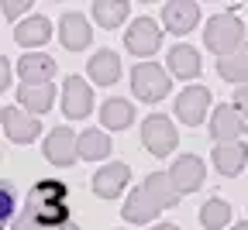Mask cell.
Returning a JSON list of instances; mask_svg holds the SVG:
<instances>
[{
    "instance_id": "6da1fadb",
    "label": "cell",
    "mask_w": 248,
    "mask_h": 230,
    "mask_svg": "<svg viewBox=\"0 0 248 230\" xmlns=\"http://www.w3.org/2000/svg\"><path fill=\"white\" fill-rule=\"evenodd\" d=\"M203 45L214 52V55H231L234 48H241L245 45V24L231 14V11H224V14H214L210 21H207V28H203Z\"/></svg>"
},
{
    "instance_id": "7a4b0ae2",
    "label": "cell",
    "mask_w": 248,
    "mask_h": 230,
    "mask_svg": "<svg viewBox=\"0 0 248 230\" xmlns=\"http://www.w3.org/2000/svg\"><path fill=\"white\" fill-rule=\"evenodd\" d=\"M169 72L162 69V65H155V62H138L135 69H131V89L141 103H159L162 96L169 93Z\"/></svg>"
},
{
    "instance_id": "3957f363",
    "label": "cell",
    "mask_w": 248,
    "mask_h": 230,
    "mask_svg": "<svg viewBox=\"0 0 248 230\" xmlns=\"http://www.w3.org/2000/svg\"><path fill=\"white\" fill-rule=\"evenodd\" d=\"M141 144L155 155V158H166L176 144H179V134H176V124L166 117V114H152L141 120Z\"/></svg>"
},
{
    "instance_id": "277c9868",
    "label": "cell",
    "mask_w": 248,
    "mask_h": 230,
    "mask_svg": "<svg viewBox=\"0 0 248 230\" xmlns=\"http://www.w3.org/2000/svg\"><path fill=\"white\" fill-rule=\"evenodd\" d=\"M93 110V89L83 76H66L62 83V114L69 120H83Z\"/></svg>"
},
{
    "instance_id": "5b68a950",
    "label": "cell",
    "mask_w": 248,
    "mask_h": 230,
    "mask_svg": "<svg viewBox=\"0 0 248 230\" xmlns=\"http://www.w3.org/2000/svg\"><path fill=\"white\" fill-rule=\"evenodd\" d=\"M124 45H128L131 55H155L162 45V28L152 17H138L131 21V28L124 31Z\"/></svg>"
},
{
    "instance_id": "8992f818",
    "label": "cell",
    "mask_w": 248,
    "mask_h": 230,
    "mask_svg": "<svg viewBox=\"0 0 248 230\" xmlns=\"http://www.w3.org/2000/svg\"><path fill=\"white\" fill-rule=\"evenodd\" d=\"M24 213L35 216V223H38L42 230H48V227L59 230V227H66V223L73 220V213H69V200H38V196H28Z\"/></svg>"
},
{
    "instance_id": "52a82bcc",
    "label": "cell",
    "mask_w": 248,
    "mask_h": 230,
    "mask_svg": "<svg viewBox=\"0 0 248 230\" xmlns=\"http://www.w3.org/2000/svg\"><path fill=\"white\" fill-rule=\"evenodd\" d=\"M207 110H210V89H207V86H186V89L176 96V117H179L186 127L203 124Z\"/></svg>"
},
{
    "instance_id": "ba28073f",
    "label": "cell",
    "mask_w": 248,
    "mask_h": 230,
    "mask_svg": "<svg viewBox=\"0 0 248 230\" xmlns=\"http://www.w3.org/2000/svg\"><path fill=\"white\" fill-rule=\"evenodd\" d=\"M0 120H4V134H7L14 144H31V141L42 134L38 117H31V114L21 110V107H4V110H0Z\"/></svg>"
},
{
    "instance_id": "9c48e42d",
    "label": "cell",
    "mask_w": 248,
    "mask_h": 230,
    "mask_svg": "<svg viewBox=\"0 0 248 230\" xmlns=\"http://www.w3.org/2000/svg\"><path fill=\"white\" fill-rule=\"evenodd\" d=\"M203 175H207V165L197 158V155H179L172 161V169H169V179L176 186V192H197L203 186Z\"/></svg>"
},
{
    "instance_id": "30bf717a",
    "label": "cell",
    "mask_w": 248,
    "mask_h": 230,
    "mask_svg": "<svg viewBox=\"0 0 248 230\" xmlns=\"http://www.w3.org/2000/svg\"><path fill=\"white\" fill-rule=\"evenodd\" d=\"M59 42L66 45L69 52L90 48V42H93V28H90V21H86L79 11H66V14L59 17Z\"/></svg>"
},
{
    "instance_id": "8fae6325",
    "label": "cell",
    "mask_w": 248,
    "mask_h": 230,
    "mask_svg": "<svg viewBox=\"0 0 248 230\" xmlns=\"http://www.w3.org/2000/svg\"><path fill=\"white\" fill-rule=\"evenodd\" d=\"M210 138H217V144L241 141V138H245V117H241L231 103L214 107V117H210Z\"/></svg>"
},
{
    "instance_id": "7c38bea8",
    "label": "cell",
    "mask_w": 248,
    "mask_h": 230,
    "mask_svg": "<svg viewBox=\"0 0 248 230\" xmlns=\"http://www.w3.org/2000/svg\"><path fill=\"white\" fill-rule=\"evenodd\" d=\"M45 158L52 161V165H59V169H69L73 161L79 158L76 155V134H73L69 127L48 130V138H45Z\"/></svg>"
},
{
    "instance_id": "4fadbf2b",
    "label": "cell",
    "mask_w": 248,
    "mask_h": 230,
    "mask_svg": "<svg viewBox=\"0 0 248 230\" xmlns=\"http://www.w3.org/2000/svg\"><path fill=\"white\" fill-rule=\"evenodd\" d=\"M200 21V7L193 0H169L162 7V24L172 31V35H190Z\"/></svg>"
},
{
    "instance_id": "5bb4252c",
    "label": "cell",
    "mask_w": 248,
    "mask_h": 230,
    "mask_svg": "<svg viewBox=\"0 0 248 230\" xmlns=\"http://www.w3.org/2000/svg\"><path fill=\"white\" fill-rule=\"evenodd\" d=\"M17 72H21V83H24V86H45V83H52V76H55V58L45 55V52L21 55Z\"/></svg>"
},
{
    "instance_id": "9a60e30c",
    "label": "cell",
    "mask_w": 248,
    "mask_h": 230,
    "mask_svg": "<svg viewBox=\"0 0 248 230\" xmlns=\"http://www.w3.org/2000/svg\"><path fill=\"white\" fill-rule=\"evenodd\" d=\"M128 179H131V169L124 165V161H110V165H104L97 175H93V192H97L100 200H114V196L124 192Z\"/></svg>"
},
{
    "instance_id": "2e32d148",
    "label": "cell",
    "mask_w": 248,
    "mask_h": 230,
    "mask_svg": "<svg viewBox=\"0 0 248 230\" xmlns=\"http://www.w3.org/2000/svg\"><path fill=\"white\" fill-rule=\"evenodd\" d=\"M52 38V21L45 17V14H28L24 21H17V28H14V42L21 45V48H38V45H45Z\"/></svg>"
},
{
    "instance_id": "e0dca14e",
    "label": "cell",
    "mask_w": 248,
    "mask_h": 230,
    "mask_svg": "<svg viewBox=\"0 0 248 230\" xmlns=\"http://www.w3.org/2000/svg\"><path fill=\"white\" fill-rule=\"evenodd\" d=\"M86 72H90V79L97 86H114L121 79V55L110 52V48H100L97 55H90Z\"/></svg>"
},
{
    "instance_id": "ac0fdd59",
    "label": "cell",
    "mask_w": 248,
    "mask_h": 230,
    "mask_svg": "<svg viewBox=\"0 0 248 230\" xmlns=\"http://www.w3.org/2000/svg\"><path fill=\"white\" fill-rule=\"evenodd\" d=\"M248 161V144L245 141H228V144H217L214 148V169L221 175H238Z\"/></svg>"
},
{
    "instance_id": "d6986e66",
    "label": "cell",
    "mask_w": 248,
    "mask_h": 230,
    "mask_svg": "<svg viewBox=\"0 0 248 230\" xmlns=\"http://www.w3.org/2000/svg\"><path fill=\"white\" fill-rule=\"evenodd\" d=\"M203 69V62H200V52L193 45H176L169 48V72L176 79H197Z\"/></svg>"
},
{
    "instance_id": "ffe728a7",
    "label": "cell",
    "mask_w": 248,
    "mask_h": 230,
    "mask_svg": "<svg viewBox=\"0 0 248 230\" xmlns=\"http://www.w3.org/2000/svg\"><path fill=\"white\" fill-rule=\"evenodd\" d=\"M141 189L148 192V200L159 206V210H172V206L179 203V192H176L169 172H152V175L141 182Z\"/></svg>"
},
{
    "instance_id": "44dd1931",
    "label": "cell",
    "mask_w": 248,
    "mask_h": 230,
    "mask_svg": "<svg viewBox=\"0 0 248 230\" xmlns=\"http://www.w3.org/2000/svg\"><path fill=\"white\" fill-rule=\"evenodd\" d=\"M76 155L86 158V161H100V158L110 155V138L100 127H86L83 134H76Z\"/></svg>"
},
{
    "instance_id": "7402d4cb",
    "label": "cell",
    "mask_w": 248,
    "mask_h": 230,
    "mask_svg": "<svg viewBox=\"0 0 248 230\" xmlns=\"http://www.w3.org/2000/svg\"><path fill=\"white\" fill-rule=\"evenodd\" d=\"M159 213H162V210L148 200V192H145L141 186L131 189V196L124 200V210H121V216L128 220V223H148V220H155Z\"/></svg>"
},
{
    "instance_id": "603a6c76",
    "label": "cell",
    "mask_w": 248,
    "mask_h": 230,
    "mask_svg": "<svg viewBox=\"0 0 248 230\" xmlns=\"http://www.w3.org/2000/svg\"><path fill=\"white\" fill-rule=\"evenodd\" d=\"M52 100H55V86H52V83H45V86H21V89H17V103H21V110H28L31 117L52 110Z\"/></svg>"
},
{
    "instance_id": "cb8c5ba5",
    "label": "cell",
    "mask_w": 248,
    "mask_h": 230,
    "mask_svg": "<svg viewBox=\"0 0 248 230\" xmlns=\"http://www.w3.org/2000/svg\"><path fill=\"white\" fill-rule=\"evenodd\" d=\"M217 72H221L224 83H241V86H248V42H245L241 48H234L231 55L217 58Z\"/></svg>"
},
{
    "instance_id": "d4e9b609",
    "label": "cell",
    "mask_w": 248,
    "mask_h": 230,
    "mask_svg": "<svg viewBox=\"0 0 248 230\" xmlns=\"http://www.w3.org/2000/svg\"><path fill=\"white\" fill-rule=\"evenodd\" d=\"M100 120H104L107 130H124V127H131V120H135V107H131V100H121V96L107 100V103L100 107Z\"/></svg>"
},
{
    "instance_id": "484cf974",
    "label": "cell",
    "mask_w": 248,
    "mask_h": 230,
    "mask_svg": "<svg viewBox=\"0 0 248 230\" xmlns=\"http://www.w3.org/2000/svg\"><path fill=\"white\" fill-rule=\"evenodd\" d=\"M128 11H131L128 0H93V21L100 28H121Z\"/></svg>"
},
{
    "instance_id": "4316f807",
    "label": "cell",
    "mask_w": 248,
    "mask_h": 230,
    "mask_svg": "<svg viewBox=\"0 0 248 230\" xmlns=\"http://www.w3.org/2000/svg\"><path fill=\"white\" fill-rule=\"evenodd\" d=\"M200 223H203L207 230H224V227L231 223V206L214 196V200H207V203L200 206Z\"/></svg>"
},
{
    "instance_id": "83f0119b",
    "label": "cell",
    "mask_w": 248,
    "mask_h": 230,
    "mask_svg": "<svg viewBox=\"0 0 248 230\" xmlns=\"http://www.w3.org/2000/svg\"><path fill=\"white\" fill-rule=\"evenodd\" d=\"M14 213H17V189L14 182H0V230L14 223Z\"/></svg>"
},
{
    "instance_id": "f1b7e54d",
    "label": "cell",
    "mask_w": 248,
    "mask_h": 230,
    "mask_svg": "<svg viewBox=\"0 0 248 230\" xmlns=\"http://www.w3.org/2000/svg\"><path fill=\"white\" fill-rule=\"evenodd\" d=\"M31 196H38V200H69V186L59 179H42V182H35Z\"/></svg>"
},
{
    "instance_id": "f546056e",
    "label": "cell",
    "mask_w": 248,
    "mask_h": 230,
    "mask_svg": "<svg viewBox=\"0 0 248 230\" xmlns=\"http://www.w3.org/2000/svg\"><path fill=\"white\" fill-rule=\"evenodd\" d=\"M28 11H31V0H4V17H11V21Z\"/></svg>"
},
{
    "instance_id": "4dcf8cb0",
    "label": "cell",
    "mask_w": 248,
    "mask_h": 230,
    "mask_svg": "<svg viewBox=\"0 0 248 230\" xmlns=\"http://www.w3.org/2000/svg\"><path fill=\"white\" fill-rule=\"evenodd\" d=\"M11 230H42V227L35 223V216H31V213H24V210H21V216H14Z\"/></svg>"
},
{
    "instance_id": "1f68e13d",
    "label": "cell",
    "mask_w": 248,
    "mask_h": 230,
    "mask_svg": "<svg viewBox=\"0 0 248 230\" xmlns=\"http://www.w3.org/2000/svg\"><path fill=\"white\" fill-rule=\"evenodd\" d=\"M241 117H248V86H238L234 89V103H231Z\"/></svg>"
},
{
    "instance_id": "d6a6232c",
    "label": "cell",
    "mask_w": 248,
    "mask_h": 230,
    "mask_svg": "<svg viewBox=\"0 0 248 230\" xmlns=\"http://www.w3.org/2000/svg\"><path fill=\"white\" fill-rule=\"evenodd\" d=\"M7 86H11V62L0 55V93H4Z\"/></svg>"
},
{
    "instance_id": "836d02e7",
    "label": "cell",
    "mask_w": 248,
    "mask_h": 230,
    "mask_svg": "<svg viewBox=\"0 0 248 230\" xmlns=\"http://www.w3.org/2000/svg\"><path fill=\"white\" fill-rule=\"evenodd\" d=\"M152 230H179L176 223H159V227H152Z\"/></svg>"
},
{
    "instance_id": "e575fe53",
    "label": "cell",
    "mask_w": 248,
    "mask_h": 230,
    "mask_svg": "<svg viewBox=\"0 0 248 230\" xmlns=\"http://www.w3.org/2000/svg\"><path fill=\"white\" fill-rule=\"evenodd\" d=\"M228 230H248V223H234V227H228Z\"/></svg>"
},
{
    "instance_id": "d590c367",
    "label": "cell",
    "mask_w": 248,
    "mask_h": 230,
    "mask_svg": "<svg viewBox=\"0 0 248 230\" xmlns=\"http://www.w3.org/2000/svg\"><path fill=\"white\" fill-rule=\"evenodd\" d=\"M59 230H79V227L76 223H66V227H59Z\"/></svg>"
}]
</instances>
